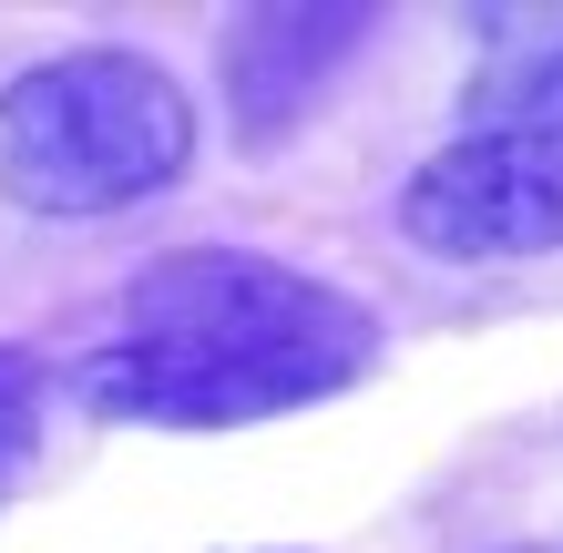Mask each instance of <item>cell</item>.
I'll return each mask as SVG.
<instances>
[{"label": "cell", "mask_w": 563, "mask_h": 553, "mask_svg": "<svg viewBox=\"0 0 563 553\" xmlns=\"http://www.w3.org/2000/svg\"><path fill=\"white\" fill-rule=\"evenodd\" d=\"M379 360V318L328 277H297L246 246H175L123 298V339L73 360L92 420L154 431H236L297 400H328Z\"/></svg>", "instance_id": "6da1fadb"}, {"label": "cell", "mask_w": 563, "mask_h": 553, "mask_svg": "<svg viewBox=\"0 0 563 553\" xmlns=\"http://www.w3.org/2000/svg\"><path fill=\"white\" fill-rule=\"evenodd\" d=\"M195 165V92L154 52H62L0 82V195L31 215H113Z\"/></svg>", "instance_id": "7a4b0ae2"}, {"label": "cell", "mask_w": 563, "mask_h": 553, "mask_svg": "<svg viewBox=\"0 0 563 553\" xmlns=\"http://www.w3.org/2000/svg\"><path fill=\"white\" fill-rule=\"evenodd\" d=\"M420 256H543L563 246V134H461L400 185Z\"/></svg>", "instance_id": "3957f363"}, {"label": "cell", "mask_w": 563, "mask_h": 553, "mask_svg": "<svg viewBox=\"0 0 563 553\" xmlns=\"http://www.w3.org/2000/svg\"><path fill=\"white\" fill-rule=\"evenodd\" d=\"M369 31V11H256L236 31V52H225V82H236V123L246 144H267L277 123H297L318 73H339L349 42Z\"/></svg>", "instance_id": "277c9868"}, {"label": "cell", "mask_w": 563, "mask_h": 553, "mask_svg": "<svg viewBox=\"0 0 563 553\" xmlns=\"http://www.w3.org/2000/svg\"><path fill=\"white\" fill-rule=\"evenodd\" d=\"M492 31H503V42H492V62L472 73L461 113H472L482 134H563V11L492 21Z\"/></svg>", "instance_id": "5b68a950"}, {"label": "cell", "mask_w": 563, "mask_h": 553, "mask_svg": "<svg viewBox=\"0 0 563 553\" xmlns=\"http://www.w3.org/2000/svg\"><path fill=\"white\" fill-rule=\"evenodd\" d=\"M31 441H42V369L21 349H0V482L31 462Z\"/></svg>", "instance_id": "8992f818"}]
</instances>
